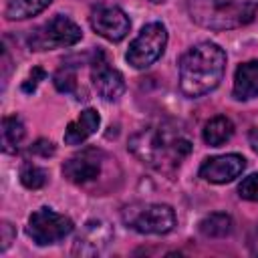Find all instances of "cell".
Instances as JSON below:
<instances>
[{"instance_id": "obj_1", "label": "cell", "mask_w": 258, "mask_h": 258, "mask_svg": "<svg viewBox=\"0 0 258 258\" xmlns=\"http://www.w3.org/2000/svg\"><path fill=\"white\" fill-rule=\"evenodd\" d=\"M191 139L173 121H159L143 127L129 139V151L145 165L173 173L191 153Z\"/></svg>"}, {"instance_id": "obj_2", "label": "cell", "mask_w": 258, "mask_h": 258, "mask_svg": "<svg viewBox=\"0 0 258 258\" xmlns=\"http://www.w3.org/2000/svg\"><path fill=\"white\" fill-rule=\"evenodd\" d=\"M226 52L216 42L194 44L179 58V89L185 97L198 99L214 91L224 79Z\"/></svg>"}, {"instance_id": "obj_3", "label": "cell", "mask_w": 258, "mask_h": 258, "mask_svg": "<svg viewBox=\"0 0 258 258\" xmlns=\"http://www.w3.org/2000/svg\"><path fill=\"white\" fill-rule=\"evenodd\" d=\"M191 20L210 30L240 28L254 20L258 0H187Z\"/></svg>"}, {"instance_id": "obj_4", "label": "cell", "mask_w": 258, "mask_h": 258, "mask_svg": "<svg viewBox=\"0 0 258 258\" xmlns=\"http://www.w3.org/2000/svg\"><path fill=\"white\" fill-rule=\"evenodd\" d=\"M127 228L139 234H167L175 228V212L167 204H133L123 210Z\"/></svg>"}, {"instance_id": "obj_5", "label": "cell", "mask_w": 258, "mask_h": 258, "mask_svg": "<svg viewBox=\"0 0 258 258\" xmlns=\"http://www.w3.org/2000/svg\"><path fill=\"white\" fill-rule=\"evenodd\" d=\"M81 36L83 30L79 28L77 22H73L69 16L56 14L48 22L32 30V34L28 36V46L30 50H52V48L73 46L81 40Z\"/></svg>"}, {"instance_id": "obj_6", "label": "cell", "mask_w": 258, "mask_h": 258, "mask_svg": "<svg viewBox=\"0 0 258 258\" xmlns=\"http://www.w3.org/2000/svg\"><path fill=\"white\" fill-rule=\"evenodd\" d=\"M167 44V30L161 22H149L141 28L137 38L127 48V62L133 69H147L151 67L165 50Z\"/></svg>"}, {"instance_id": "obj_7", "label": "cell", "mask_w": 258, "mask_h": 258, "mask_svg": "<svg viewBox=\"0 0 258 258\" xmlns=\"http://www.w3.org/2000/svg\"><path fill=\"white\" fill-rule=\"evenodd\" d=\"M73 228H75V224L69 216L58 214L50 208H38L28 218L26 234L32 238L34 244L50 246V244L64 240L73 232Z\"/></svg>"}, {"instance_id": "obj_8", "label": "cell", "mask_w": 258, "mask_h": 258, "mask_svg": "<svg viewBox=\"0 0 258 258\" xmlns=\"http://www.w3.org/2000/svg\"><path fill=\"white\" fill-rule=\"evenodd\" d=\"M89 20H91L93 30L111 42L123 40L131 28L129 16L119 6H95L91 10Z\"/></svg>"}, {"instance_id": "obj_9", "label": "cell", "mask_w": 258, "mask_h": 258, "mask_svg": "<svg viewBox=\"0 0 258 258\" xmlns=\"http://www.w3.org/2000/svg\"><path fill=\"white\" fill-rule=\"evenodd\" d=\"M91 64H93L91 81H93V87H95L97 95L101 99H105V101H117L125 93L123 75L107 62V58H105V54L101 50L95 52V60Z\"/></svg>"}, {"instance_id": "obj_10", "label": "cell", "mask_w": 258, "mask_h": 258, "mask_svg": "<svg viewBox=\"0 0 258 258\" xmlns=\"http://www.w3.org/2000/svg\"><path fill=\"white\" fill-rule=\"evenodd\" d=\"M101 159H103V153L97 147H85L62 163V175L71 183L93 181L101 173Z\"/></svg>"}, {"instance_id": "obj_11", "label": "cell", "mask_w": 258, "mask_h": 258, "mask_svg": "<svg viewBox=\"0 0 258 258\" xmlns=\"http://www.w3.org/2000/svg\"><path fill=\"white\" fill-rule=\"evenodd\" d=\"M246 169V159L240 153H226L208 157L200 167V177L210 183H230L242 175Z\"/></svg>"}, {"instance_id": "obj_12", "label": "cell", "mask_w": 258, "mask_h": 258, "mask_svg": "<svg viewBox=\"0 0 258 258\" xmlns=\"http://www.w3.org/2000/svg\"><path fill=\"white\" fill-rule=\"evenodd\" d=\"M109 228L103 222H89L85 232L79 234L77 242H75V254H101L103 248L109 244Z\"/></svg>"}, {"instance_id": "obj_13", "label": "cell", "mask_w": 258, "mask_h": 258, "mask_svg": "<svg viewBox=\"0 0 258 258\" xmlns=\"http://www.w3.org/2000/svg\"><path fill=\"white\" fill-rule=\"evenodd\" d=\"M99 123H101V117L95 109H85L81 111V115L71 121L64 129V143L67 145H81L83 141H87L93 133H97L99 129Z\"/></svg>"}, {"instance_id": "obj_14", "label": "cell", "mask_w": 258, "mask_h": 258, "mask_svg": "<svg viewBox=\"0 0 258 258\" xmlns=\"http://www.w3.org/2000/svg\"><path fill=\"white\" fill-rule=\"evenodd\" d=\"M232 95L238 101H250L258 97V60L242 62L236 69Z\"/></svg>"}, {"instance_id": "obj_15", "label": "cell", "mask_w": 258, "mask_h": 258, "mask_svg": "<svg viewBox=\"0 0 258 258\" xmlns=\"http://www.w3.org/2000/svg\"><path fill=\"white\" fill-rule=\"evenodd\" d=\"M234 135V123L226 117V115H218L214 119H210L206 125H204V131H202V137L208 145L212 147H220L224 145L226 141H230V137Z\"/></svg>"}, {"instance_id": "obj_16", "label": "cell", "mask_w": 258, "mask_h": 258, "mask_svg": "<svg viewBox=\"0 0 258 258\" xmlns=\"http://www.w3.org/2000/svg\"><path fill=\"white\" fill-rule=\"evenodd\" d=\"M24 125L20 117L8 115L2 119V151L4 153H16L24 141Z\"/></svg>"}, {"instance_id": "obj_17", "label": "cell", "mask_w": 258, "mask_h": 258, "mask_svg": "<svg viewBox=\"0 0 258 258\" xmlns=\"http://www.w3.org/2000/svg\"><path fill=\"white\" fill-rule=\"evenodd\" d=\"M52 0H6L4 14L8 20H26L48 8Z\"/></svg>"}, {"instance_id": "obj_18", "label": "cell", "mask_w": 258, "mask_h": 258, "mask_svg": "<svg viewBox=\"0 0 258 258\" xmlns=\"http://www.w3.org/2000/svg\"><path fill=\"white\" fill-rule=\"evenodd\" d=\"M232 218L228 214H222V212H214L210 216H206L202 222H200V232L206 236V238H224L232 232Z\"/></svg>"}, {"instance_id": "obj_19", "label": "cell", "mask_w": 258, "mask_h": 258, "mask_svg": "<svg viewBox=\"0 0 258 258\" xmlns=\"http://www.w3.org/2000/svg\"><path fill=\"white\" fill-rule=\"evenodd\" d=\"M46 177H48L46 171H44L42 167L34 165V163H24L22 169H20V181H22V185L28 187V189H38V187H42V185L46 183Z\"/></svg>"}, {"instance_id": "obj_20", "label": "cell", "mask_w": 258, "mask_h": 258, "mask_svg": "<svg viewBox=\"0 0 258 258\" xmlns=\"http://www.w3.org/2000/svg\"><path fill=\"white\" fill-rule=\"evenodd\" d=\"M52 83H54V87H56L60 93H69V95H71V93L77 91V75H75V71H73L69 64L60 67V69L54 73Z\"/></svg>"}, {"instance_id": "obj_21", "label": "cell", "mask_w": 258, "mask_h": 258, "mask_svg": "<svg viewBox=\"0 0 258 258\" xmlns=\"http://www.w3.org/2000/svg\"><path fill=\"white\" fill-rule=\"evenodd\" d=\"M238 196L248 202H258V173H252L240 181Z\"/></svg>"}, {"instance_id": "obj_22", "label": "cell", "mask_w": 258, "mask_h": 258, "mask_svg": "<svg viewBox=\"0 0 258 258\" xmlns=\"http://www.w3.org/2000/svg\"><path fill=\"white\" fill-rule=\"evenodd\" d=\"M44 77H46V73H44L40 67H34V69L30 71V75L26 77V81L22 83V91H24V93H34L36 87H38V83L44 81Z\"/></svg>"}, {"instance_id": "obj_23", "label": "cell", "mask_w": 258, "mask_h": 258, "mask_svg": "<svg viewBox=\"0 0 258 258\" xmlns=\"http://www.w3.org/2000/svg\"><path fill=\"white\" fill-rule=\"evenodd\" d=\"M54 151H56V147H54V143L48 141V139H38V141L30 147V153H36V155H42V157L54 155Z\"/></svg>"}, {"instance_id": "obj_24", "label": "cell", "mask_w": 258, "mask_h": 258, "mask_svg": "<svg viewBox=\"0 0 258 258\" xmlns=\"http://www.w3.org/2000/svg\"><path fill=\"white\" fill-rule=\"evenodd\" d=\"M14 236H16L14 228H12L8 222H2V246H0V250H2V252H6V250H8V246L12 244Z\"/></svg>"}, {"instance_id": "obj_25", "label": "cell", "mask_w": 258, "mask_h": 258, "mask_svg": "<svg viewBox=\"0 0 258 258\" xmlns=\"http://www.w3.org/2000/svg\"><path fill=\"white\" fill-rule=\"evenodd\" d=\"M248 143H250V147L258 153V127H252V129L248 131Z\"/></svg>"}, {"instance_id": "obj_26", "label": "cell", "mask_w": 258, "mask_h": 258, "mask_svg": "<svg viewBox=\"0 0 258 258\" xmlns=\"http://www.w3.org/2000/svg\"><path fill=\"white\" fill-rule=\"evenodd\" d=\"M248 246H250V252L252 254H258V228L252 232V236H250V242H248Z\"/></svg>"}, {"instance_id": "obj_27", "label": "cell", "mask_w": 258, "mask_h": 258, "mask_svg": "<svg viewBox=\"0 0 258 258\" xmlns=\"http://www.w3.org/2000/svg\"><path fill=\"white\" fill-rule=\"evenodd\" d=\"M151 2H155V4H159V2H165V0H151Z\"/></svg>"}]
</instances>
